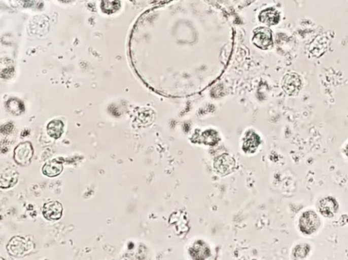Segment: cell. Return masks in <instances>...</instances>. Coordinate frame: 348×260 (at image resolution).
<instances>
[{
  "label": "cell",
  "mask_w": 348,
  "mask_h": 260,
  "mask_svg": "<svg viewBox=\"0 0 348 260\" xmlns=\"http://www.w3.org/2000/svg\"><path fill=\"white\" fill-rule=\"evenodd\" d=\"M231 15L207 0H171L150 12L143 21L145 77L154 91L186 99L219 81L235 47Z\"/></svg>",
  "instance_id": "1"
},
{
  "label": "cell",
  "mask_w": 348,
  "mask_h": 260,
  "mask_svg": "<svg viewBox=\"0 0 348 260\" xmlns=\"http://www.w3.org/2000/svg\"><path fill=\"white\" fill-rule=\"evenodd\" d=\"M321 226V219L317 213L312 210L303 212L299 220L300 231L305 235H311L317 233Z\"/></svg>",
  "instance_id": "2"
},
{
  "label": "cell",
  "mask_w": 348,
  "mask_h": 260,
  "mask_svg": "<svg viewBox=\"0 0 348 260\" xmlns=\"http://www.w3.org/2000/svg\"><path fill=\"white\" fill-rule=\"evenodd\" d=\"M35 246L33 242L22 237L21 236H15L12 238L7 246L8 252L11 255L15 257H22L30 253Z\"/></svg>",
  "instance_id": "3"
},
{
  "label": "cell",
  "mask_w": 348,
  "mask_h": 260,
  "mask_svg": "<svg viewBox=\"0 0 348 260\" xmlns=\"http://www.w3.org/2000/svg\"><path fill=\"white\" fill-rule=\"evenodd\" d=\"M252 41L254 46L262 51H267L273 46V33L267 27H259L254 29Z\"/></svg>",
  "instance_id": "4"
},
{
  "label": "cell",
  "mask_w": 348,
  "mask_h": 260,
  "mask_svg": "<svg viewBox=\"0 0 348 260\" xmlns=\"http://www.w3.org/2000/svg\"><path fill=\"white\" fill-rule=\"evenodd\" d=\"M237 168V161L229 154L224 153L218 156L214 161V169L221 177L231 175Z\"/></svg>",
  "instance_id": "5"
},
{
  "label": "cell",
  "mask_w": 348,
  "mask_h": 260,
  "mask_svg": "<svg viewBox=\"0 0 348 260\" xmlns=\"http://www.w3.org/2000/svg\"><path fill=\"white\" fill-rule=\"evenodd\" d=\"M230 15L249 7L257 0H207Z\"/></svg>",
  "instance_id": "6"
},
{
  "label": "cell",
  "mask_w": 348,
  "mask_h": 260,
  "mask_svg": "<svg viewBox=\"0 0 348 260\" xmlns=\"http://www.w3.org/2000/svg\"><path fill=\"white\" fill-rule=\"evenodd\" d=\"M33 147L30 142L20 143L14 151V160L18 165L25 167L31 163Z\"/></svg>",
  "instance_id": "7"
},
{
  "label": "cell",
  "mask_w": 348,
  "mask_h": 260,
  "mask_svg": "<svg viewBox=\"0 0 348 260\" xmlns=\"http://www.w3.org/2000/svg\"><path fill=\"white\" fill-rule=\"evenodd\" d=\"M63 208L58 201H51L45 203L43 207L44 218L49 221H57L61 219Z\"/></svg>",
  "instance_id": "8"
},
{
  "label": "cell",
  "mask_w": 348,
  "mask_h": 260,
  "mask_svg": "<svg viewBox=\"0 0 348 260\" xmlns=\"http://www.w3.org/2000/svg\"><path fill=\"white\" fill-rule=\"evenodd\" d=\"M319 210L320 213L324 217L331 219L337 213L339 210V203L337 199L329 196L321 200L319 205Z\"/></svg>",
  "instance_id": "9"
},
{
  "label": "cell",
  "mask_w": 348,
  "mask_h": 260,
  "mask_svg": "<svg viewBox=\"0 0 348 260\" xmlns=\"http://www.w3.org/2000/svg\"><path fill=\"white\" fill-rule=\"evenodd\" d=\"M301 79L298 74L291 73L285 75L283 80V88L288 95H297L301 91Z\"/></svg>",
  "instance_id": "10"
},
{
  "label": "cell",
  "mask_w": 348,
  "mask_h": 260,
  "mask_svg": "<svg viewBox=\"0 0 348 260\" xmlns=\"http://www.w3.org/2000/svg\"><path fill=\"white\" fill-rule=\"evenodd\" d=\"M189 253L192 259H205L211 255V250L207 243L202 240H199L189 248Z\"/></svg>",
  "instance_id": "11"
},
{
  "label": "cell",
  "mask_w": 348,
  "mask_h": 260,
  "mask_svg": "<svg viewBox=\"0 0 348 260\" xmlns=\"http://www.w3.org/2000/svg\"><path fill=\"white\" fill-rule=\"evenodd\" d=\"M261 143V140L259 135L254 133V132H249L243 138L242 150L246 153L253 154L259 149Z\"/></svg>",
  "instance_id": "12"
},
{
  "label": "cell",
  "mask_w": 348,
  "mask_h": 260,
  "mask_svg": "<svg viewBox=\"0 0 348 260\" xmlns=\"http://www.w3.org/2000/svg\"><path fill=\"white\" fill-rule=\"evenodd\" d=\"M258 19L261 23L267 26V27H271V26L277 25L279 23L280 20H281V15L277 10L273 9V8H269V9L263 10L259 13Z\"/></svg>",
  "instance_id": "13"
},
{
  "label": "cell",
  "mask_w": 348,
  "mask_h": 260,
  "mask_svg": "<svg viewBox=\"0 0 348 260\" xmlns=\"http://www.w3.org/2000/svg\"><path fill=\"white\" fill-rule=\"evenodd\" d=\"M19 172L12 168L4 170L0 177V187L1 189H8L14 187L18 183Z\"/></svg>",
  "instance_id": "14"
},
{
  "label": "cell",
  "mask_w": 348,
  "mask_h": 260,
  "mask_svg": "<svg viewBox=\"0 0 348 260\" xmlns=\"http://www.w3.org/2000/svg\"><path fill=\"white\" fill-rule=\"evenodd\" d=\"M63 170V163L57 160H53V161L47 162L43 165L42 171L44 175L49 178H54L61 175Z\"/></svg>",
  "instance_id": "15"
},
{
  "label": "cell",
  "mask_w": 348,
  "mask_h": 260,
  "mask_svg": "<svg viewBox=\"0 0 348 260\" xmlns=\"http://www.w3.org/2000/svg\"><path fill=\"white\" fill-rule=\"evenodd\" d=\"M64 124L59 119L53 120L47 125V133L54 139H59L63 133Z\"/></svg>",
  "instance_id": "16"
},
{
  "label": "cell",
  "mask_w": 348,
  "mask_h": 260,
  "mask_svg": "<svg viewBox=\"0 0 348 260\" xmlns=\"http://www.w3.org/2000/svg\"><path fill=\"white\" fill-rule=\"evenodd\" d=\"M311 251V246L308 243H301L296 245L292 252L294 259H302L307 257Z\"/></svg>",
  "instance_id": "17"
},
{
  "label": "cell",
  "mask_w": 348,
  "mask_h": 260,
  "mask_svg": "<svg viewBox=\"0 0 348 260\" xmlns=\"http://www.w3.org/2000/svg\"><path fill=\"white\" fill-rule=\"evenodd\" d=\"M121 8L119 0H101V9L103 13L113 14Z\"/></svg>",
  "instance_id": "18"
},
{
  "label": "cell",
  "mask_w": 348,
  "mask_h": 260,
  "mask_svg": "<svg viewBox=\"0 0 348 260\" xmlns=\"http://www.w3.org/2000/svg\"><path fill=\"white\" fill-rule=\"evenodd\" d=\"M7 107L10 113L15 115H21L25 110L23 103L17 99L9 100L7 102Z\"/></svg>",
  "instance_id": "19"
},
{
  "label": "cell",
  "mask_w": 348,
  "mask_h": 260,
  "mask_svg": "<svg viewBox=\"0 0 348 260\" xmlns=\"http://www.w3.org/2000/svg\"><path fill=\"white\" fill-rule=\"evenodd\" d=\"M203 143L208 146H215L220 141L219 137L215 133L212 135L210 133H206L203 135Z\"/></svg>",
  "instance_id": "20"
},
{
  "label": "cell",
  "mask_w": 348,
  "mask_h": 260,
  "mask_svg": "<svg viewBox=\"0 0 348 260\" xmlns=\"http://www.w3.org/2000/svg\"><path fill=\"white\" fill-rule=\"evenodd\" d=\"M170 1H171V0H150V3L159 6L163 5V4L165 3H167L168 2Z\"/></svg>",
  "instance_id": "21"
},
{
  "label": "cell",
  "mask_w": 348,
  "mask_h": 260,
  "mask_svg": "<svg viewBox=\"0 0 348 260\" xmlns=\"http://www.w3.org/2000/svg\"><path fill=\"white\" fill-rule=\"evenodd\" d=\"M345 153H346V155H347L348 157V144H347V146H346V147H345Z\"/></svg>",
  "instance_id": "22"
}]
</instances>
